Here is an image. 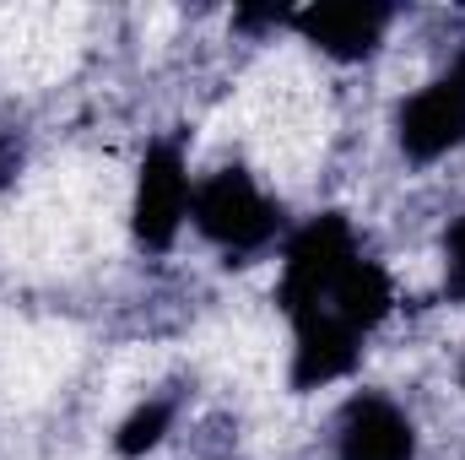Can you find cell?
<instances>
[{
	"label": "cell",
	"instance_id": "1",
	"mask_svg": "<svg viewBox=\"0 0 465 460\" xmlns=\"http://www.w3.org/2000/svg\"><path fill=\"white\" fill-rule=\"evenodd\" d=\"M351 260H357V244H351L347 217H336V212H325V217H314L309 228L292 233L287 260H282V293H276L282 309H287V320L314 315V309L325 304L331 282L347 271Z\"/></svg>",
	"mask_w": 465,
	"mask_h": 460
},
{
	"label": "cell",
	"instance_id": "2",
	"mask_svg": "<svg viewBox=\"0 0 465 460\" xmlns=\"http://www.w3.org/2000/svg\"><path fill=\"white\" fill-rule=\"evenodd\" d=\"M195 228L206 233L212 244H223L232 255L260 249L276 233V201L243 174V168H217L206 185H195V206H190Z\"/></svg>",
	"mask_w": 465,
	"mask_h": 460
},
{
	"label": "cell",
	"instance_id": "3",
	"mask_svg": "<svg viewBox=\"0 0 465 460\" xmlns=\"http://www.w3.org/2000/svg\"><path fill=\"white\" fill-rule=\"evenodd\" d=\"M190 206H195V185L184 174V157L179 146H152L141 157V174H135V201H130V228L146 249H168L179 228L190 223Z\"/></svg>",
	"mask_w": 465,
	"mask_h": 460
},
{
	"label": "cell",
	"instance_id": "4",
	"mask_svg": "<svg viewBox=\"0 0 465 460\" xmlns=\"http://www.w3.org/2000/svg\"><path fill=\"white\" fill-rule=\"evenodd\" d=\"M401 152L411 163H433L465 141V60H455L439 82H428L395 119Z\"/></svg>",
	"mask_w": 465,
	"mask_h": 460
},
{
	"label": "cell",
	"instance_id": "5",
	"mask_svg": "<svg viewBox=\"0 0 465 460\" xmlns=\"http://www.w3.org/2000/svg\"><path fill=\"white\" fill-rule=\"evenodd\" d=\"M292 27L320 44L325 55L336 60H368L390 27V5H373V0H325V5H303L292 11Z\"/></svg>",
	"mask_w": 465,
	"mask_h": 460
},
{
	"label": "cell",
	"instance_id": "6",
	"mask_svg": "<svg viewBox=\"0 0 465 460\" xmlns=\"http://www.w3.org/2000/svg\"><path fill=\"white\" fill-rule=\"evenodd\" d=\"M341 460H417L411 417L384 395H357L341 412Z\"/></svg>",
	"mask_w": 465,
	"mask_h": 460
},
{
	"label": "cell",
	"instance_id": "7",
	"mask_svg": "<svg viewBox=\"0 0 465 460\" xmlns=\"http://www.w3.org/2000/svg\"><path fill=\"white\" fill-rule=\"evenodd\" d=\"M292 331H298V346H292V385L298 390H314V385H331V379L351 374L357 331H347L331 315H303V320H292Z\"/></svg>",
	"mask_w": 465,
	"mask_h": 460
},
{
	"label": "cell",
	"instance_id": "8",
	"mask_svg": "<svg viewBox=\"0 0 465 460\" xmlns=\"http://www.w3.org/2000/svg\"><path fill=\"white\" fill-rule=\"evenodd\" d=\"M390 304H395V287H390V276H384V265H373V260H351L347 271L331 282V293H325V304L314 309V315H331V320H341L347 331H373L384 315H390Z\"/></svg>",
	"mask_w": 465,
	"mask_h": 460
},
{
	"label": "cell",
	"instance_id": "9",
	"mask_svg": "<svg viewBox=\"0 0 465 460\" xmlns=\"http://www.w3.org/2000/svg\"><path fill=\"white\" fill-rule=\"evenodd\" d=\"M168 423H173V406L168 401H146V406H135L130 417H124V428H119V455H146V450H157L163 445V434H168Z\"/></svg>",
	"mask_w": 465,
	"mask_h": 460
},
{
	"label": "cell",
	"instance_id": "10",
	"mask_svg": "<svg viewBox=\"0 0 465 460\" xmlns=\"http://www.w3.org/2000/svg\"><path fill=\"white\" fill-rule=\"evenodd\" d=\"M444 287L465 298V217H455L444 233Z\"/></svg>",
	"mask_w": 465,
	"mask_h": 460
}]
</instances>
